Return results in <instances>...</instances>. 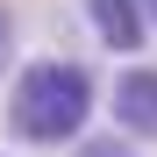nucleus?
Returning <instances> with one entry per match:
<instances>
[{
	"label": "nucleus",
	"instance_id": "obj_1",
	"mask_svg": "<svg viewBox=\"0 0 157 157\" xmlns=\"http://www.w3.org/2000/svg\"><path fill=\"white\" fill-rule=\"evenodd\" d=\"M93 100H100V86H93V71L78 64V57H36V64L14 71L7 136L29 143V150H64V143L86 136Z\"/></svg>",
	"mask_w": 157,
	"mask_h": 157
},
{
	"label": "nucleus",
	"instance_id": "obj_2",
	"mask_svg": "<svg viewBox=\"0 0 157 157\" xmlns=\"http://www.w3.org/2000/svg\"><path fill=\"white\" fill-rule=\"evenodd\" d=\"M86 7V29L107 43V50H121V57H136V50L150 43V14H143V0H78Z\"/></svg>",
	"mask_w": 157,
	"mask_h": 157
},
{
	"label": "nucleus",
	"instance_id": "obj_3",
	"mask_svg": "<svg viewBox=\"0 0 157 157\" xmlns=\"http://www.w3.org/2000/svg\"><path fill=\"white\" fill-rule=\"evenodd\" d=\"M114 121H121V136L157 143V64H128L114 78Z\"/></svg>",
	"mask_w": 157,
	"mask_h": 157
},
{
	"label": "nucleus",
	"instance_id": "obj_4",
	"mask_svg": "<svg viewBox=\"0 0 157 157\" xmlns=\"http://www.w3.org/2000/svg\"><path fill=\"white\" fill-rule=\"evenodd\" d=\"M71 157H136V136H78Z\"/></svg>",
	"mask_w": 157,
	"mask_h": 157
},
{
	"label": "nucleus",
	"instance_id": "obj_5",
	"mask_svg": "<svg viewBox=\"0 0 157 157\" xmlns=\"http://www.w3.org/2000/svg\"><path fill=\"white\" fill-rule=\"evenodd\" d=\"M7 64H14V14L0 7V71H7Z\"/></svg>",
	"mask_w": 157,
	"mask_h": 157
},
{
	"label": "nucleus",
	"instance_id": "obj_6",
	"mask_svg": "<svg viewBox=\"0 0 157 157\" xmlns=\"http://www.w3.org/2000/svg\"><path fill=\"white\" fill-rule=\"evenodd\" d=\"M143 14H150V29H157V0H143Z\"/></svg>",
	"mask_w": 157,
	"mask_h": 157
}]
</instances>
